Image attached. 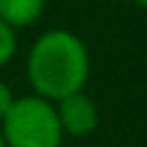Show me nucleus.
Masks as SVG:
<instances>
[{
  "mask_svg": "<svg viewBox=\"0 0 147 147\" xmlns=\"http://www.w3.org/2000/svg\"><path fill=\"white\" fill-rule=\"evenodd\" d=\"M26 72L36 96L57 103L65 96L85 90L90 78L88 47L78 34L52 28L34 41L26 59Z\"/></svg>",
  "mask_w": 147,
  "mask_h": 147,
  "instance_id": "nucleus-1",
  "label": "nucleus"
},
{
  "mask_svg": "<svg viewBox=\"0 0 147 147\" xmlns=\"http://www.w3.org/2000/svg\"><path fill=\"white\" fill-rule=\"evenodd\" d=\"M0 121L5 147H62L65 140L54 101L41 96L13 98Z\"/></svg>",
  "mask_w": 147,
  "mask_h": 147,
  "instance_id": "nucleus-2",
  "label": "nucleus"
},
{
  "mask_svg": "<svg viewBox=\"0 0 147 147\" xmlns=\"http://www.w3.org/2000/svg\"><path fill=\"white\" fill-rule=\"evenodd\" d=\"M54 106H57V116H59V124H62L65 134L88 137V134H93L98 129V106L85 90L65 96Z\"/></svg>",
  "mask_w": 147,
  "mask_h": 147,
  "instance_id": "nucleus-3",
  "label": "nucleus"
},
{
  "mask_svg": "<svg viewBox=\"0 0 147 147\" xmlns=\"http://www.w3.org/2000/svg\"><path fill=\"white\" fill-rule=\"evenodd\" d=\"M47 0H0V18L13 28L34 26L44 13Z\"/></svg>",
  "mask_w": 147,
  "mask_h": 147,
  "instance_id": "nucleus-4",
  "label": "nucleus"
},
{
  "mask_svg": "<svg viewBox=\"0 0 147 147\" xmlns=\"http://www.w3.org/2000/svg\"><path fill=\"white\" fill-rule=\"evenodd\" d=\"M16 28L13 26H8L3 18H0V67H5L10 59H13V54H16Z\"/></svg>",
  "mask_w": 147,
  "mask_h": 147,
  "instance_id": "nucleus-5",
  "label": "nucleus"
},
{
  "mask_svg": "<svg viewBox=\"0 0 147 147\" xmlns=\"http://www.w3.org/2000/svg\"><path fill=\"white\" fill-rule=\"evenodd\" d=\"M13 98H16V96H13V90H10V88L0 80V119H3V116H5V111L10 109Z\"/></svg>",
  "mask_w": 147,
  "mask_h": 147,
  "instance_id": "nucleus-6",
  "label": "nucleus"
},
{
  "mask_svg": "<svg viewBox=\"0 0 147 147\" xmlns=\"http://www.w3.org/2000/svg\"><path fill=\"white\" fill-rule=\"evenodd\" d=\"M134 3H137L140 8H145V10H147V0H134Z\"/></svg>",
  "mask_w": 147,
  "mask_h": 147,
  "instance_id": "nucleus-7",
  "label": "nucleus"
},
{
  "mask_svg": "<svg viewBox=\"0 0 147 147\" xmlns=\"http://www.w3.org/2000/svg\"><path fill=\"white\" fill-rule=\"evenodd\" d=\"M0 147H5V140H3V132H0Z\"/></svg>",
  "mask_w": 147,
  "mask_h": 147,
  "instance_id": "nucleus-8",
  "label": "nucleus"
}]
</instances>
